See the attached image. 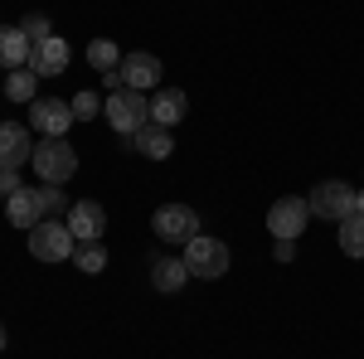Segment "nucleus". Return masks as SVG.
Returning a JSON list of instances; mask_svg holds the SVG:
<instances>
[{
    "label": "nucleus",
    "instance_id": "obj_1",
    "mask_svg": "<svg viewBox=\"0 0 364 359\" xmlns=\"http://www.w3.org/2000/svg\"><path fill=\"white\" fill-rule=\"evenodd\" d=\"M29 166H34V175L44 185H68L78 175V151L63 136H44V141H34V161Z\"/></svg>",
    "mask_w": 364,
    "mask_h": 359
},
{
    "label": "nucleus",
    "instance_id": "obj_2",
    "mask_svg": "<svg viewBox=\"0 0 364 359\" xmlns=\"http://www.w3.org/2000/svg\"><path fill=\"white\" fill-rule=\"evenodd\" d=\"M185 267H190V277H199V282H219V277L228 272V262H233V252H228L224 238H214V233H195L190 243H185Z\"/></svg>",
    "mask_w": 364,
    "mask_h": 359
},
{
    "label": "nucleus",
    "instance_id": "obj_3",
    "mask_svg": "<svg viewBox=\"0 0 364 359\" xmlns=\"http://www.w3.org/2000/svg\"><path fill=\"white\" fill-rule=\"evenodd\" d=\"M102 117L112 122L117 136H136L141 127L151 122V97H146V92H136V87L107 92V102H102Z\"/></svg>",
    "mask_w": 364,
    "mask_h": 359
},
{
    "label": "nucleus",
    "instance_id": "obj_4",
    "mask_svg": "<svg viewBox=\"0 0 364 359\" xmlns=\"http://www.w3.org/2000/svg\"><path fill=\"white\" fill-rule=\"evenodd\" d=\"M73 248H78V238L68 233L63 219H44L29 228V257H39V262H68Z\"/></svg>",
    "mask_w": 364,
    "mask_h": 359
},
{
    "label": "nucleus",
    "instance_id": "obj_5",
    "mask_svg": "<svg viewBox=\"0 0 364 359\" xmlns=\"http://www.w3.org/2000/svg\"><path fill=\"white\" fill-rule=\"evenodd\" d=\"M306 204H311V219L345 223L355 214V185H345V180H316V190L306 194Z\"/></svg>",
    "mask_w": 364,
    "mask_h": 359
},
{
    "label": "nucleus",
    "instance_id": "obj_6",
    "mask_svg": "<svg viewBox=\"0 0 364 359\" xmlns=\"http://www.w3.org/2000/svg\"><path fill=\"white\" fill-rule=\"evenodd\" d=\"M311 223V204L301 199V194H282V199H272V209H267V233L272 238H301Z\"/></svg>",
    "mask_w": 364,
    "mask_h": 359
},
{
    "label": "nucleus",
    "instance_id": "obj_7",
    "mask_svg": "<svg viewBox=\"0 0 364 359\" xmlns=\"http://www.w3.org/2000/svg\"><path fill=\"white\" fill-rule=\"evenodd\" d=\"M151 228H156L161 243H180V248H185L195 233H204V228H199V214L190 204H161V209L151 214Z\"/></svg>",
    "mask_w": 364,
    "mask_h": 359
},
{
    "label": "nucleus",
    "instance_id": "obj_8",
    "mask_svg": "<svg viewBox=\"0 0 364 359\" xmlns=\"http://www.w3.org/2000/svg\"><path fill=\"white\" fill-rule=\"evenodd\" d=\"M73 122L78 117H73V107L63 97H34L29 102V132H39V136H68Z\"/></svg>",
    "mask_w": 364,
    "mask_h": 359
},
{
    "label": "nucleus",
    "instance_id": "obj_9",
    "mask_svg": "<svg viewBox=\"0 0 364 359\" xmlns=\"http://www.w3.org/2000/svg\"><path fill=\"white\" fill-rule=\"evenodd\" d=\"M34 161V132L29 122H0V170H20Z\"/></svg>",
    "mask_w": 364,
    "mask_h": 359
},
{
    "label": "nucleus",
    "instance_id": "obj_10",
    "mask_svg": "<svg viewBox=\"0 0 364 359\" xmlns=\"http://www.w3.org/2000/svg\"><path fill=\"white\" fill-rule=\"evenodd\" d=\"M68 223V233L78 238V243H97L102 233H107V209L97 204V199H73V209L63 214Z\"/></svg>",
    "mask_w": 364,
    "mask_h": 359
},
{
    "label": "nucleus",
    "instance_id": "obj_11",
    "mask_svg": "<svg viewBox=\"0 0 364 359\" xmlns=\"http://www.w3.org/2000/svg\"><path fill=\"white\" fill-rule=\"evenodd\" d=\"M122 83L136 87V92H151V87H161V58L146 54V49H132V54H122Z\"/></svg>",
    "mask_w": 364,
    "mask_h": 359
},
{
    "label": "nucleus",
    "instance_id": "obj_12",
    "mask_svg": "<svg viewBox=\"0 0 364 359\" xmlns=\"http://www.w3.org/2000/svg\"><path fill=\"white\" fill-rule=\"evenodd\" d=\"M5 219L15 223V228H34V223H44V199H39V185H20V190L5 199Z\"/></svg>",
    "mask_w": 364,
    "mask_h": 359
},
{
    "label": "nucleus",
    "instance_id": "obj_13",
    "mask_svg": "<svg viewBox=\"0 0 364 359\" xmlns=\"http://www.w3.org/2000/svg\"><path fill=\"white\" fill-rule=\"evenodd\" d=\"M68 58H73V49H68V39H58V34H49L44 44H34V54H29V68H34L39 78H58V73L68 68Z\"/></svg>",
    "mask_w": 364,
    "mask_h": 359
},
{
    "label": "nucleus",
    "instance_id": "obj_14",
    "mask_svg": "<svg viewBox=\"0 0 364 359\" xmlns=\"http://www.w3.org/2000/svg\"><path fill=\"white\" fill-rule=\"evenodd\" d=\"M185 112H190L185 87H156V97H151V122H156V127H175V122H185Z\"/></svg>",
    "mask_w": 364,
    "mask_h": 359
},
{
    "label": "nucleus",
    "instance_id": "obj_15",
    "mask_svg": "<svg viewBox=\"0 0 364 359\" xmlns=\"http://www.w3.org/2000/svg\"><path fill=\"white\" fill-rule=\"evenodd\" d=\"M132 151L146 156V161H170V151H175V136H170V127H156V122H146L136 136H132Z\"/></svg>",
    "mask_w": 364,
    "mask_h": 359
},
{
    "label": "nucleus",
    "instance_id": "obj_16",
    "mask_svg": "<svg viewBox=\"0 0 364 359\" xmlns=\"http://www.w3.org/2000/svg\"><path fill=\"white\" fill-rule=\"evenodd\" d=\"M185 282H190V267H185V257H151V286H156L161 296H175Z\"/></svg>",
    "mask_w": 364,
    "mask_h": 359
},
{
    "label": "nucleus",
    "instance_id": "obj_17",
    "mask_svg": "<svg viewBox=\"0 0 364 359\" xmlns=\"http://www.w3.org/2000/svg\"><path fill=\"white\" fill-rule=\"evenodd\" d=\"M29 54H34V44L25 39V29L0 25V68H29Z\"/></svg>",
    "mask_w": 364,
    "mask_h": 359
},
{
    "label": "nucleus",
    "instance_id": "obj_18",
    "mask_svg": "<svg viewBox=\"0 0 364 359\" xmlns=\"http://www.w3.org/2000/svg\"><path fill=\"white\" fill-rule=\"evenodd\" d=\"M5 97L10 102H34L39 97V73L34 68H10L5 73Z\"/></svg>",
    "mask_w": 364,
    "mask_h": 359
},
{
    "label": "nucleus",
    "instance_id": "obj_19",
    "mask_svg": "<svg viewBox=\"0 0 364 359\" xmlns=\"http://www.w3.org/2000/svg\"><path fill=\"white\" fill-rule=\"evenodd\" d=\"M340 252L364 262V214H350V219L340 223Z\"/></svg>",
    "mask_w": 364,
    "mask_h": 359
},
{
    "label": "nucleus",
    "instance_id": "obj_20",
    "mask_svg": "<svg viewBox=\"0 0 364 359\" xmlns=\"http://www.w3.org/2000/svg\"><path fill=\"white\" fill-rule=\"evenodd\" d=\"M87 63L97 73H112V68H122V49H117L112 39H87Z\"/></svg>",
    "mask_w": 364,
    "mask_h": 359
},
{
    "label": "nucleus",
    "instance_id": "obj_21",
    "mask_svg": "<svg viewBox=\"0 0 364 359\" xmlns=\"http://www.w3.org/2000/svg\"><path fill=\"white\" fill-rule=\"evenodd\" d=\"M39 199H44V219H63L73 209V199L63 194V185H39Z\"/></svg>",
    "mask_w": 364,
    "mask_h": 359
},
{
    "label": "nucleus",
    "instance_id": "obj_22",
    "mask_svg": "<svg viewBox=\"0 0 364 359\" xmlns=\"http://www.w3.org/2000/svg\"><path fill=\"white\" fill-rule=\"evenodd\" d=\"M73 262H78L83 272H102V267H107V248H102V238H97V243H78V248H73Z\"/></svg>",
    "mask_w": 364,
    "mask_h": 359
},
{
    "label": "nucleus",
    "instance_id": "obj_23",
    "mask_svg": "<svg viewBox=\"0 0 364 359\" xmlns=\"http://www.w3.org/2000/svg\"><path fill=\"white\" fill-rule=\"evenodd\" d=\"M102 102H107V97H97L92 87H87V92H73V97H68V107H73V117H78V122H92V117L102 112Z\"/></svg>",
    "mask_w": 364,
    "mask_h": 359
},
{
    "label": "nucleus",
    "instance_id": "obj_24",
    "mask_svg": "<svg viewBox=\"0 0 364 359\" xmlns=\"http://www.w3.org/2000/svg\"><path fill=\"white\" fill-rule=\"evenodd\" d=\"M20 29H25V39H29V44H44V39L54 34V20L34 10V15H25V20H20Z\"/></svg>",
    "mask_w": 364,
    "mask_h": 359
},
{
    "label": "nucleus",
    "instance_id": "obj_25",
    "mask_svg": "<svg viewBox=\"0 0 364 359\" xmlns=\"http://www.w3.org/2000/svg\"><path fill=\"white\" fill-rule=\"evenodd\" d=\"M15 190H20V170H0V199H10Z\"/></svg>",
    "mask_w": 364,
    "mask_h": 359
},
{
    "label": "nucleus",
    "instance_id": "obj_26",
    "mask_svg": "<svg viewBox=\"0 0 364 359\" xmlns=\"http://www.w3.org/2000/svg\"><path fill=\"white\" fill-rule=\"evenodd\" d=\"M272 257H277V262H291V257H296V243H291V238H277V243H272Z\"/></svg>",
    "mask_w": 364,
    "mask_h": 359
},
{
    "label": "nucleus",
    "instance_id": "obj_27",
    "mask_svg": "<svg viewBox=\"0 0 364 359\" xmlns=\"http://www.w3.org/2000/svg\"><path fill=\"white\" fill-rule=\"evenodd\" d=\"M102 87H107V92H122V87H127V83H122V73H117V68H112V73H102Z\"/></svg>",
    "mask_w": 364,
    "mask_h": 359
},
{
    "label": "nucleus",
    "instance_id": "obj_28",
    "mask_svg": "<svg viewBox=\"0 0 364 359\" xmlns=\"http://www.w3.org/2000/svg\"><path fill=\"white\" fill-rule=\"evenodd\" d=\"M355 214H364V190H355Z\"/></svg>",
    "mask_w": 364,
    "mask_h": 359
},
{
    "label": "nucleus",
    "instance_id": "obj_29",
    "mask_svg": "<svg viewBox=\"0 0 364 359\" xmlns=\"http://www.w3.org/2000/svg\"><path fill=\"white\" fill-rule=\"evenodd\" d=\"M5 340H10V335H5V326H0V350H5Z\"/></svg>",
    "mask_w": 364,
    "mask_h": 359
}]
</instances>
